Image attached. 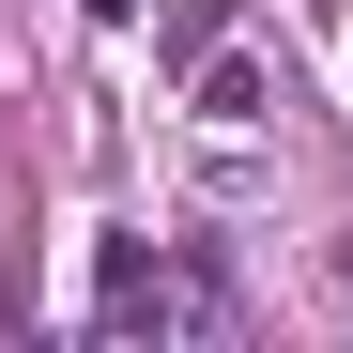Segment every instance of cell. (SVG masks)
<instances>
[{
	"instance_id": "cell-1",
	"label": "cell",
	"mask_w": 353,
	"mask_h": 353,
	"mask_svg": "<svg viewBox=\"0 0 353 353\" xmlns=\"http://www.w3.org/2000/svg\"><path fill=\"white\" fill-rule=\"evenodd\" d=\"M92 323L108 338H230V276L215 261H154L139 230L92 261Z\"/></svg>"
},
{
	"instance_id": "cell-2",
	"label": "cell",
	"mask_w": 353,
	"mask_h": 353,
	"mask_svg": "<svg viewBox=\"0 0 353 353\" xmlns=\"http://www.w3.org/2000/svg\"><path fill=\"white\" fill-rule=\"evenodd\" d=\"M200 123H276V77L215 46V62H200Z\"/></svg>"
},
{
	"instance_id": "cell-3",
	"label": "cell",
	"mask_w": 353,
	"mask_h": 353,
	"mask_svg": "<svg viewBox=\"0 0 353 353\" xmlns=\"http://www.w3.org/2000/svg\"><path fill=\"white\" fill-rule=\"evenodd\" d=\"M77 16H92V31H139V16H154V0H77Z\"/></svg>"
}]
</instances>
